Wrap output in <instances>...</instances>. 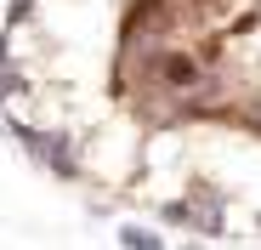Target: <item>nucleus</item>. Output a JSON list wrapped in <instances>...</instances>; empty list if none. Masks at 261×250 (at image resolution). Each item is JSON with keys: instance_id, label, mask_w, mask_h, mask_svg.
<instances>
[{"instance_id": "nucleus-4", "label": "nucleus", "mask_w": 261, "mask_h": 250, "mask_svg": "<svg viewBox=\"0 0 261 250\" xmlns=\"http://www.w3.org/2000/svg\"><path fill=\"white\" fill-rule=\"evenodd\" d=\"M23 97H34V80L17 68V57L12 63H0V103H23Z\"/></svg>"}, {"instance_id": "nucleus-2", "label": "nucleus", "mask_w": 261, "mask_h": 250, "mask_svg": "<svg viewBox=\"0 0 261 250\" xmlns=\"http://www.w3.org/2000/svg\"><path fill=\"white\" fill-rule=\"evenodd\" d=\"M182 199H188V205H199L204 216H227V205H233V193L216 182V177H204V171H193V177H188V193H182Z\"/></svg>"}, {"instance_id": "nucleus-6", "label": "nucleus", "mask_w": 261, "mask_h": 250, "mask_svg": "<svg viewBox=\"0 0 261 250\" xmlns=\"http://www.w3.org/2000/svg\"><path fill=\"white\" fill-rule=\"evenodd\" d=\"M170 250H210L204 239H182V244H170Z\"/></svg>"}, {"instance_id": "nucleus-3", "label": "nucleus", "mask_w": 261, "mask_h": 250, "mask_svg": "<svg viewBox=\"0 0 261 250\" xmlns=\"http://www.w3.org/2000/svg\"><path fill=\"white\" fill-rule=\"evenodd\" d=\"M114 239H119V250H170V239L159 228H148V222H119Z\"/></svg>"}, {"instance_id": "nucleus-5", "label": "nucleus", "mask_w": 261, "mask_h": 250, "mask_svg": "<svg viewBox=\"0 0 261 250\" xmlns=\"http://www.w3.org/2000/svg\"><path fill=\"white\" fill-rule=\"evenodd\" d=\"M34 17H40V0H6V23H0V34H12V40H17Z\"/></svg>"}, {"instance_id": "nucleus-1", "label": "nucleus", "mask_w": 261, "mask_h": 250, "mask_svg": "<svg viewBox=\"0 0 261 250\" xmlns=\"http://www.w3.org/2000/svg\"><path fill=\"white\" fill-rule=\"evenodd\" d=\"M153 216H159V228H170V233H193V239H204V244H222L227 239V222L222 216H204L199 205H188V199H165V205H153Z\"/></svg>"}]
</instances>
